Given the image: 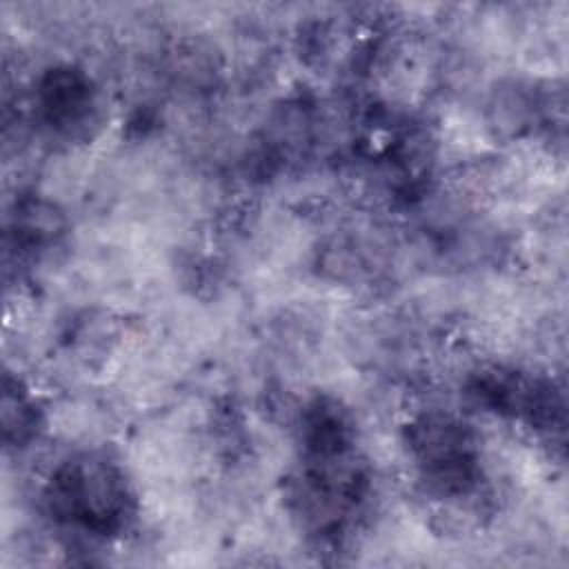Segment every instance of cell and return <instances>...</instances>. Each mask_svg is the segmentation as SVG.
<instances>
[{
    "label": "cell",
    "mask_w": 569,
    "mask_h": 569,
    "mask_svg": "<svg viewBox=\"0 0 569 569\" xmlns=\"http://www.w3.org/2000/svg\"><path fill=\"white\" fill-rule=\"evenodd\" d=\"M124 487L104 462H73L53 482L56 509L84 527L107 531L124 516Z\"/></svg>",
    "instance_id": "obj_1"
}]
</instances>
